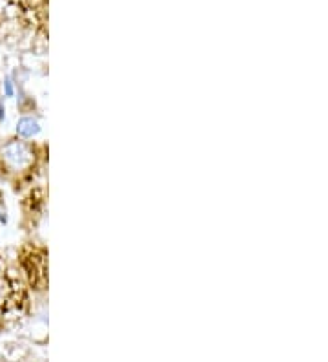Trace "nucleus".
<instances>
[{
  "label": "nucleus",
  "mask_w": 328,
  "mask_h": 362,
  "mask_svg": "<svg viewBox=\"0 0 328 362\" xmlns=\"http://www.w3.org/2000/svg\"><path fill=\"white\" fill-rule=\"evenodd\" d=\"M39 124H37V121H33V119H22L20 123H18V134H20V136H26V137H30V136H33V134H37L39 132Z\"/></svg>",
  "instance_id": "nucleus-2"
},
{
  "label": "nucleus",
  "mask_w": 328,
  "mask_h": 362,
  "mask_svg": "<svg viewBox=\"0 0 328 362\" xmlns=\"http://www.w3.org/2000/svg\"><path fill=\"white\" fill-rule=\"evenodd\" d=\"M24 154H26V148H24V145H18V143L6 148V159L11 161L13 165H17V167L24 165V161H22V156Z\"/></svg>",
  "instance_id": "nucleus-1"
}]
</instances>
